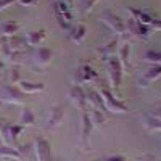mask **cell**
Segmentation results:
<instances>
[{
    "mask_svg": "<svg viewBox=\"0 0 161 161\" xmlns=\"http://www.w3.org/2000/svg\"><path fill=\"white\" fill-rule=\"evenodd\" d=\"M98 93H100L102 98H103L105 110H108V111H111V113H126V111H129L127 105H126V103H123L121 100H118V98L113 95V92H111L108 87L100 89V92H98Z\"/></svg>",
    "mask_w": 161,
    "mask_h": 161,
    "instance_id": "cell-1",
    "label": "cell"
},
{
    "mask_svg": "<svg viewBox=\"0 0 161 161\" xmlns=\"http://www.w3.org/2000/svg\"><path fill=\"white\" fill-rule=\"evenodd\" d=\"M0 102L23 105L26 102V93H23L18 86L5 84V86H2V89H0Z\"/></svg>",
    "mask_w": 161,
    "mask_h": 161,
    "instance_id": "cell-2",
    "label": "cell"
},
{
    "mask_svg": "<svg viewBox=\"0 0 161 161\" xmlns=\"http://www.w3.org/2000/svg\"><path fill=\"white\" fill-rule=\"evenodd\" d=\"M108 76L114 89H119L123 86V64L114 55L108 58Z\"/></svg>",
    "mask_w": 161,
    "mask_h": 161,
    "instance_id": "cell-3",
    "label": "cell"
},
{
    "mask_svg": "<svg viewBox=\"0 0 161 161\" xmlns=\"http://www.w3.org/2000/svg\"><path fill=\"white\" fill-rule=\"evenodd\" d=\"M100 18L114 34H126V23H124V19H121L118 15H114V13L106 10V11L102 13Z\"/></svg>",
    "mask_w": 161,
    "mask_h": 161,
    "instance_id": "cell-4",
    "label": "cell"
},
{
    "mask_svg": "<svg viewBox=\"0 0 161 161\" xmlns=\"http://www.w3.org/2000/svg\"><path fill=\"white\" fill-rule=\"evenodd\" d=\"M34 152H36L37 161H53L52 147L45 137H36L34 139Z\"/></svg>",
    "mask_w": 161,
    "mask_h": 161,
    "instance_id": "cell-5",
    "label": "cell"
},
{
    "mask_svg": "<svg viewBox=\"0 0 161 161\" xmlns=\"http://www.w3.org/2000/svg\"><path fill=\"white\" fill-rule=\"evenodd\" d=\"M126 31H129L134 37H139V39H148L153 32V29L147 24H142L140 21L129 18V21L126 23Z\"/></svg>",
    "mask_w": 161,
    "mask_h": 161,
    "instance_id": "cell-6",
    "label": "cell"
},
{
    "mask_svg": "<svg viewBox=\"0 0 161 161\" xmlns=\"http://www.w3.org/2000/svg\"><path fill=\"white\" fill-rule=\"evenodd\" d=\"M98 79V73L92 68L90 64H82L79 66L74 73V82L79 84H84V82H92V80H97Z\"/></svg>",
    "mask_w": 161,
    "mask_h": 161,
    "instance_id": "cell-7",
    "label": "cell"
},
{
    "mask_svg": "<svg viewBox=\"0 0 161 161\" xmlns=\"http://www.w3.org/2000/svg\"><path fill=\"white\" fill-rule=\"evenodd\" d=\"M63 118H64L63 106H61V105L52 106L50 111H48V118H47V121H45V129H47V130H55V129L61 124Z\"/></svg>",
    "mask_w": 161,
    "mask_h": 161,
    "instance_id": "cell-8",
    "label": "cell"
},
{
    "mask_svg": "<svg viewBox=\"0 0 161 161\" xmlns=\"http://www.w3.org/2000/svg\"><path fill=\"white\" fill-rule=\"evenodd\" d=\"M68 97H69V100L76 105V106H79L82 111H89V105H87V97H86V90L80 87V86H73L71 89H69V92H68Z\"/></svg>",
    "mask_w": 161,
    "mask_h": 161,
    "instance_id": "cell-9",
    "label": "cell"
},
{
    "mask_svg": "<svg viewBox=\"0 0 161 161\" xmlns=\"http://www.w3.org/2000/svg\"><path fill=\"white\" fill-rule=\"evenodd\" d=\"M53 58V52L47 47H39L34 50L32 53V61L36 66H39V68H44V66H47Z\"/></svg>",
    "mask_w": 161,
    "mask_h": 161,
    "instance_id": "cell-10",
    "label": "cell"
},
{
    "mask_svg": "<svg viewBox=\"0 0 161 161\" xmlns=\"http://www.w3.org/2000/svg\"><path fill=\"white\" fill-rule=\"evenodd\" d=\"M159 76H161V64H153V66H150V68L145 71V74L140 77L139 86H140V87H148L153 80H156Z\"/></svg>",
    "mask_w": 161,
    "mask_h": 161,
    "instance_id": "cell-11",
    "label": "cell"
},
{
    "mask_svg": "<svg viewBox=\"0 0 161 161\" xmlns=\"http://www.w3.org/2000/svg\"><path fill=\"white\" fill-rule=\"evenodd\" d=\"M92 127L93 126H92L89 111H82V127H80V142H82V147L89 145V137H90Z\"/></svg>",
    "mask_w": 161,
    "mask_h": 161,
    "instance_id": "cell-12",
    "label": "cell"
},
{
    "mask_svg": "<svg viewBox=\"0 0 161 161\" xmlns=\"http://www.w3.org/2000/svg\"><path fill=\"white\" fill-rule=\"evenodd\" d=\"M21 29V24L15 19H7L0 23V32H2L3 37H11V36H16Z\"/></svg>",
    "mask_w": 161,
    "mask_h": 161,
    "instance_id": "cell-13",
    "label": "cell"
},
{
    "mask_svg": "<svg viewBox=\"0 0 161 161\" xmlns=\"http://www.w3.org/2000/svg\"><path fill=\"white\" fill-rule=\"evenodd\" d=\"M86 97H87V105H90L92 110H105V105H103V98L102 95L95 90V89H90L89 92H86Z\"/></svg>",
    "mask_w": 161,
    "mask_h": 161,
    "instance_id": "cell-14",
    "label": "cell"
},
{
    "mask_svg": "<svg viewBox=\"0 0 161 161\" xmlns=\"http://www.w3.org/2000/svg\"><path fill=\"white\" fill-rule=\"evenodd\" d=\"M19 90L23 93H37V92H42L45 89V84L44 82H29V80H21V82L18 84Z\"/></svg>",
    "mask_w": 161,
    "mask_h": 161,
    "instance_id": "cell-15",
    "label": "cell"
},
{
    "mask_svg": "<svg viewBox=\"0 0 161 161\" xmlns=\"http://www.w3.org/2000/svg\"><path fill=\"white\" fill-rule=\"evenodd\" d=\"M47 39V31L45 29H39V31H32L26 36V42L29 47H37L39 44H42Z\"/></svg>",
    "mask_w": 161,
    "mask_h": 161,
    "instance_id": "cell-16",
    "label": "cell"
},
{
    "mask_svg": "<svg viewBox=\"0 0 161 161\" xmlns=\"http://www.w3.org/2000/svg\"><path fill=\"white\" fill-rule=\"evenodd\" d=\"M21 126H36V114L32 113L31 108H28V106H24V108L21 110L19 113V123Z\"/></svg>",
    "mask_w": 161,
    "mask_h": 161,
    "instance_id": "cell-17",
    "label": "cell"
},
{
    "mask_svg": "<svg viewBox=\"0 0 161 161\" xmlns=\"http://www.w3.org/2000/svg\"><path fill=\"white\" fill-rule=\"evenodd\" d=\"M142 124L147 130H150V132H161V121L150 116V114H145L142 118Z\"/></svg>",
    "mask_w": 161,
    "mask_h": 161,
    "instance_id": "cell-18",
    "label": "cell"
},
{
    "mask_svg": "<svg viewBox=\"0 0 161 161\" xmlns=\"http://www.w3.org/2000/svg\"><path fill=\"white\" fill-rule=\"evenodd\" d=\"M86 36H87V28L84 24H77L76 28H73L69 31V39L73 40L74 44H80L86 39Z\"/></svg>",
    "mask_w": 161,
    "mask_h": 161,
    "instance_id": "cell-19",
    "label": "cell"
},
{
    "mask_svg": "<svg viewBox=\"0 0 161 161\" xmlns=\"http://www.w3.org/2000/svg\"><path fill=\"white\" fill-rule=\"evenodd\" d=\"M0 158H8V159H18L23 161V156L16 148H13L10 145H0Z\"/></svg>",
    "mask_w": 161,
    "mask_h": 161,
    "instance_id": "cell-20",
    "label": "cell"
},
{
    "mask_svg": "<svg viewBox=\"0 0 161 161\" xmlns=\"http://www.w3.org/2000/svg\"><path fill=\"white\" fill-rule=\"evenodd\" d=\"M8 44H10V48H11L13 52H21L26 45H28V42H26V37L18 36V34L8 37Z\"/></svg>",
    "mask_w": 161,
    "mask_h": 161,
    "instance_id": "cell-21",
    "label": "cell"
},
{
    "mask_svg": "<svg viewBox=\"0 0 161 161\" xmlns=\"http://www.w3.org/2000/svg\"><path fill=\"white\" fill-rule=\"evenodd\" d=\"M10 127H11V123H8V121H0V139L5 142V145H13L11 136H10Z\"/></svg>",
    "mask_w": 161,
    "mask_h": 161,
    "instance_id": "cell-22",
    "label": "cell"
},
{
    "mask_svg": "<svg viewBox=\"0 0 161 161\" xmlns=\"http://www.w3.org/2000/svg\"><path fill=\"white\" fill-rule=\"evenodd\" d=\"M89 116H90V121H92L93 127H100V126H103L106 123V116L100 110H90Z\"/></svg>",
    "mask_w": 161,
    "mask_h": 161,
    "instance_id": "cell-23",
    "label": "cell"
},
{
    "mask_svg": "<svg viewBox=\"0 0 161 161\" xmlns=\"http://www.w3.org/2000/svg\"><path fill=\"white\" fill-rule=\"evenodd\" d=\"M143 61L152 64H161V50H147L143 55Z\"/></svg>",
    "mask_w": 161,
    "mask_h": 161,
    "instance_id": "cell-24",
    "label": "cell"
},
{
    "mask_svg": "<svg viewBox=\"0 0 161 161\" xmlns=\"http://www.w3.org/2000/svg\"><path fill=\"white\" fill-rule=\"evenodd\" d=\"M129 52H130V47L129 44H124L123 47L119 48V53H118V60L121 61L123 68H129Z\"/></svg>",
    "mask_w": 161,
    "mask_h": 161,
    "instance_id": "cell-25",
    "label": "cell"
},
{
    "mask_svg": "<svg viewBox=\"0 0 161 161\" xmlns=\"http://www.w3.org/2000/svg\"><path fill=\"white\" fill-rule=\"evenodd\" d=\"M8 80H10V84H19L21 80H23V79H21V69H19L18 64H13L11 68H10Z\"/></svg>",
    "mask_w": 161,
    "mask_h": 161,
    "instance_id": "cell-26",
    "label": "cell"
},
{
    "mask_svg": "<svg viewBox=\"0 0 161 161\" xmlns=\"http://www.w3.org/2000/svg\"><path fill=\"white\" fill-rule=\"evenodd\" d=\"M118 39H113L111 40V42H108V44H106L103 48H100L98 52L102 53V55H106V57H113L114 55V53H116V50H118Z\"/></svg>",
    "mask_w": 161,
    "mask_h": 161,
    "instance_id": "cell-27",
    "label": "cell"
},
{
    "mask_svg": "<svg viewBox=\"0 0 161 161\" xmlns=\"http://www.w3.org/2000/svg\"><path fill=\"white\" fill-rule=\"evenodd\" d=\"M11 48H10V44H8V37H2L0 40V57L5 58V60H10L11 57Z\"/></svg>",
    "mask_w": 161,
    "mask_h": 161,
    "instance_id": "cell-28",
    "label": "cell"
},
{
    "mask_svg": "<svg viewBox=\"0 0 161 161\" xmlns=\"http://www.w3.org/2000/svg\"><path fill=\"white\" fill-rule=\"evenodd\" d=\"M24 129H26V127L21 126V124H11V127H10V136H11V142H13V143H16L18 137L23 134Z\"/></svg>",
    "mask_w": 161,
    "mask_h": 161,
    "instance_id": "cell-29",
    "label": "cell"
},
{
    "mask_svg": "<svg viewBox=\"0 0 161 161\" xmlns=\"http://www.w3.org/2000/svg\"><path fill=\"white\" fill-rule=\"evenodd\" d=\"M98 2L100 0H80V13H82V15H87Z\"/></svg>",
    "mask_w": 161,
    "mask_h": 161,
    "instance_id": "cell-30",
    "label": "cell"
},
{
    "mask_svg": "<svg viewBox=\"0 0 161 161\" xmlns=\"http://www.w3.org/2000/svg\"><path fill=\"white\" fill-rule=\"evenodd\" d=\"M137 21H140L142 24H147V26H150L153 21H155V16H152L148 11H140V15L137 18Z\"/></svg>",
    "mask_w": 161,
    "mask_h": 161,
    "instance_id": "cell-31",
    "label": "cell"
},
{
    "mask_svg": "<svg viewBox=\"0 0 161 161\" xmlns=\"http://www.w3.org/2000/svg\"><path fill=\"white\" fill-rule=\"evenodd\" d=\"M95 161H127L126 156L123 155H110V156H105L102 159H95Z\"/></svg>",
    "mask_w": 161,
    "mask_h": 161,
    "instance_id": "cell-32",
    "label": "cell"
},
{
    "mask_svg": "<svg viewBox=\"0 0 161 161\" xmlns=\"http://www.w3.org/2000/svg\"><path fill=\"white\" fill-rule=\"evenodd\" d=\"M150 116H153V118H156V119L161 121V103L156 105V106H153V108L150 110Z\"/></svg>",
    "mask_w": 161,
    "mask_h": 161,
    "instance_id": "cell-33",
    "label": "cell"
},
{
    "mask_svg": "<svg viewBox=\"0 0 161 161\" xmlns=\"http://www.w3.org/2000/svg\"><path fill=\"white\" fill-rule=\"evenodd\" d=\"M15 2H18V0H0V11L7 10L8 7H11Z\"/></svg>",
    "mask_w": 161,
    "mask_h": 161,
    "instance_id": "cell-34",
    "label": "cell"
},
{
    "mask_svg": "<svg viewBox=\"0 0 161 161\" xmlns=\"http://www.w3.org/2000/svg\"><path fill=\"white\" fill-rule=\"evenodd\" d=\"M39 0H18V3H21L23 7H34Z\"/></svg>",
    "mask_w": 161,
    "mask_h": 161,
    "instance_id": "cell-35",
    "label": "cell"
},
{
    "mask_svg": "<svg viewBox=\"0 0 161 161\" xmlns=\"http://www.w3.org/2000/svg\"><path fill=\"white\" fill-rule=\"evenodd\" d=\"M150 28L153 31H161V19H155L152 24H150Z\"/></svg>",
    "mask_w": 161,
    "mask_h": 161,
    "instance_id": "cell-36",
    "label": "cell"
},
{
    "mask_svg": "<svg viewBox=\"0 0 161 161\" xmlns=\"http://www.w3.org/2000/svg\"><path fill=\"white\" fill-rule=\"evenodd\" d=\"M140 161H155V156H153L152 153H145V155L142 156Z\"/></svg>",
    "mask_w": 161,
    "mask_h": 161,
    "instance_id": "cell-37",
    "label": "cell"
},
{
    "mask_svg": "<svg viewBox=\"0 0 161 161\" xmlns=\"http://www.w3.org/2000/svg\"><path fill=\"white\" fill-rule=\"evenodd\" d=\"M66 3H68V7H69V5H73V3H74V0H68Z\"/></svg>",
    "mask_w": 161,
    "mask_h": 161,
    "instance_id": "cell-38",
    "label": "cell"
},
{
    "mask_svg": "<svg viewBox=\"0 0 161 161\" xmlns=\"http://www.w3.org/2000/svg\"><path fill=\"white\" fill-rule=\"evenodd\" d=\"M2 66H3V61H2V57H0V69H2Z\"/></svg>",
    "mask_w": 161,
    "mask_h": 161,
    "instance_id": "cell-39",
    "label": "cell"
},
{
    "mask_svg": "<svg viewBox=\"0 0 161 161\" xmlns=\"http://www.w3.org/2000/svg\"><path fill=\"white\" fill-rule=\"evenodd\" d=\"M55 2H57V0H55Z\"/></svg>",
    "mask_w": 161,
    "mask_h": 161,
    "instance_id": "cell-40",
    "label": "cell"
}]
</instances>
